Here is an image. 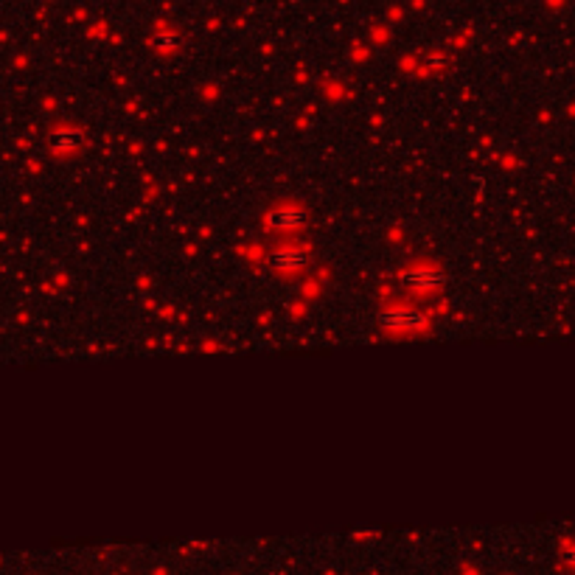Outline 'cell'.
<instances>
[{
    "instance_id": "1",
    "label": "cell",
    "mask_w": 575,
    "mask_h": 575,
    "mask_svg": "<svg viewBox=\"0 0 575 575\" xmlns=\"http://www.w3.org/2000/svg\"><path fill=\"white\" fill-rule=\"evenodd\" d=\"M379 323L385 332L393 334H421L430 326V315L416 306H387L379 312Z\"/></svg>"
},
{
    "instance_id": "2",
    "label": "cell",
    "mask_w": 575,
    "mask_h": 575,
    "mask_svg": "<svg viewBox=\"0 0 575 575\" xmlns=\"http://www.w3.org/2000/svg\"><path fill=\"white\" fill-rule=\"evenodd\" d=\"M306 222H309V214L303 208H298V205H278V208L264 214V228L272 230V233H281V236L303 230Z\"/></svg>"
},
{
    "instance_id": "3",
    "label": "cell",
    "mask_w": 575,
    "mask_h": 575,
    "mask_svg": "<svg viewBox=\"0 0 575 575\" xmlns=\"http://www.w3.org/2000/svg\"><path fill=\"white\" fill-rule=\"evenodd\" d=\"M399 284L407 289H416V292H432V289H441L447 284V275L432 264H416L399 275Z\"/></svg>"
},
{
    "instance_id": "4",
    "label": "cell",
    "mask_w": 575,
    "mask_h": 575,
    "mask_svg": "<svg viewBox=\"0 0 575 575\" xmlns=\"http://www.w3.org/2000/svg\"><path fill=\"white\" fill-rule=\"evenodd\" d=\"M267 264L278 272H298L309 264V250H303L298 244H284L267 255Z\"/></svg>"
},
{
    "instance_id": "5",
    "label": "cell",
    "mask_w": 575,
    "mask_h": 575,
    "mask_svg": "<svg viewBox=\"0 0 575 575\" xmlns=\"http://www.w3.org/2000/svg\"><path fill=\"white\" fill-rule=\"evenodd\" d=\"M149 45L157 51V54H174L180 48V34L177 31H169V28H160L152 34Z\"/></svg>"
},
{
    "instance_id": "6",
    "label": "cell",
    "mask_w": 575,
    "mask_h": 575,
    "mask_svg": "<svg viewBox=\"0 0 575 575\" xmlns=\"http://www.w3.org/2000/svg\"><path fill=\"white\" fill-rule=\"evenodd\" d=\"M82 143H85L82 129H62V132L54 135V149L56 152H76Z\"/></svg>"
},
{
    "instance_id": "7",
    "label": "cell",
    "mask_w": 575,
    "mask_h": 575,
    "mask_svg": "<svg viewBox=\"0 0 575 575\" xmlns=\"http://www.w3.org/2000/svg\"><path fill=\"white\" fill-rule=\"evenodd\" d=\"M447 62H449V59H447L444 54H430V56H424V65H427V68H447Z\"/></svg>"
}]
</instances>
